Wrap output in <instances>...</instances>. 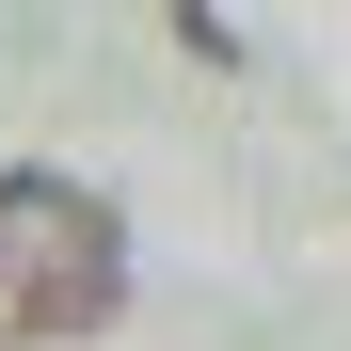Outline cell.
Instances as JSON below:
<instances>
[{"mask_svg":"<svg viewBox=\"0 0 351 351\" xmlns=\"http://www.w3.org/2000/svg\"><path fill=\"white\" fill-rule=\"evenodd\" d=\"M128 304V223H112L80 176H0V335L64 351Z\"/></svg>","mask_w":351,"mask_h":351,"instance_id":"cell-1","label":"cell"}]
</instances>
